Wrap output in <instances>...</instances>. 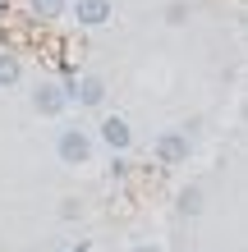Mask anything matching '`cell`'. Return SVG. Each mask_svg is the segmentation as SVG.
<instances>
[{
  "label": "cell",
  "mask_w": 248,
  "mask_h": 252,
  "mask_svg": "<svg viewBox=\"0 0 248 252\" xmlns=\"http://www.w3.org/2000/svg\"><path fill=\"white\" fill-rule=\"evenodd\" d=\"M92 133L87 128H60V138H55V156H60V165H69V170H78V165H87L92 160Z\"/></svg>",
  "instance_id": "cell-1"
},
{
  "label": "cell",
  "mask_w": 248,
  "mask_h": 252,
  "mask_svg": "<svg viewBox=\"0 0 248 252\" xmlns=\"http://www.w3.org/2000/svg\"><path fill=\"white\" fill-rule=\"evenodd\" d=\"M152 156H156V165H166V170L188 165V133L184 128H161L152 138Z\"/></svg>",
  "instance_id": "cell-2"
},
{
  "label": "cell",
  "mask_w": 248,
  "mask_h": 252,
  "mask_svg": "<svg viewBox=\"0 0 248 252\" xmlns=\"http://www.w3.org/2000/svg\"><path fill=\"white\" fill-rule=\"evenodd\" d=\"M33 110L41 120H60L69 110V83H37L33 87Z\"/></svg>",
  "instance_id": "cell-3"
},
{
  "label": "cell",
  "mask_w": 248,
  "mask_h": 252,
  "mask_svg": "<svg viewBox=\"0 0 248 252\" xmlns=\"http://www.w3.org/2000/svg\"><path fill=\"white\" fill-rule=\"evenodd\" d=\"M97 138H101V147H106L110 156H124L129 147H134V128H129L124 115H106V120L97 124Z\"/></svg>",
  "instance_id": "cell-4"
},
{
  "label": "cell",
  "mask_w": 248,
  "mask_h": 252,
  "mask_svg": "<svg viewBox=\"0 0 248 252\" xmlns=\"http://www.w3.org/2000/svg\"><path fill=\"white\" fill-rule=\"evenodd\" d=\"M74 101L83 110H101V106H106V78H97V73L74 78V83H69V106H74Z\"/></svg>",
  "instance_id": "cell-5"
},
{
  "label": "cell",
  "mask_w": 248,
  "mask_h": 252,
  "mask_svg": "<svg viewBox=\"0 0 248 252\" xmlns=\"http://www.w3.org/2000/svg\"><path fill=\"white\" fill-rule=\"evenodd\" d=\"M69 14L78 19V28H101L110 23V0H69Z\"/></svg>",
  "instance_id": "cell-6"
},
{
  "label": "cell",
  "mask_w": 248,
  "mask_h": 252,
  "mask_svg": "<svg viewBox=\"0 0 248 252\" xmlns=\"http://www.w3.org/2000/svg\"><path fill=\"white\" fill-rule=\"evenodd\" d=\"M28 9H33V19H41V23H55V19H65L69 0H28Z\"/></svg>",
  "instance_id": "cell-7"
},
{
  "label": "cell",
  "mask_w": 248,
  "mask_h": 252,
  "mask_svg": "<svg viewBox=\"0 0 248 252\" xmlns=\"http://www.w3.org/2000/svg\"><path fill=\"white\" fill-rule=\"evenodd\" d=\"M23 78V64H19V55L14 51H0V92H5V87H14Z\"/></svg>",
  "instance_id": "cell-8"
},
{
  "label": "cell",
  "mask_w": 248,
  "mask_h": 252,
  "mask_svg": "<svg viewBox=\"0 0 248 252\" xmlns=\"http://www.w3.org/2000/svg\"><path fill=\"white\" fill-rule=\"evenodd\" d=\"M175 206H179V216H202V188H198V184L179 188V197H175Z\"/></svg>",
  "instance_id": "cell-9"
},
{
  "label": "cell",
  "mask_w": 248,
  "mask_h": 252,
  "mask_svg": "<svg viewBox=\"0 0 248 252\" xmlns=\"http://www.w3.org/2000/svg\"><path fill=\"white\" fill-rule=\"evenodd\" d=\"M166 23H170V28L188 23V0H170V5H166Z\"/></svg>",
  "instance_id": "cell-10"
},
{
  "label": "cell",
  "mask_w": 248,
  "mask_h": 252,
  "mask_svg": "<svg viewBox=\"0 0 248 252\" xmlns=\"http://www.w3.org/2000/svg\"><path fill=\"white\" fill-rule=\"evenodd\" d=\"M78 216H83L78 197H65V202H60V220H78Z\"/></svg>",
  "instance_id": "cell-11"
},
{
  "label": "cell",
  "mask_w": 248,
  "mask_h": 252,
  "mask_svg": "<svg viewBox=\"0 0 248 252\" xmlns=\"http://www.w3.org/2000/svg\"><path fill=\"white\" fill-rule=\"evenodd\" d=\"M110 174H115V179H124V174H129V160L115 156V160H110Z\"/></svg>",
  "instance_id": "cell-12"
},
{
  "label": "cell",
  "mask_w": 248,
  "mask_h": 252,
  "mask_svg": "<svg viewBox=\"0 0 248 252\" xmlns=\"http://www.w3.org/2000/svg\"><path fill=\"white\" fill-rule=\"evenodd\" d=\"M134 252H161V248H156V243H138Z\"/></svg>",
  "instance_id": "cell-13"
},
{
  "label": "cell",
  "mask_w": 248,
  "mask_h": 252,
  "mask_svg": "<svg viewBox=\"0 0 248 252\" xmlns=\"http://www.w3.org/2000/svg\"><path fill=\"white\" fill-rule=\"evenodd\" d=\"M0 9H5V0H0Z\"/></svg>",
  "instance_id": "cell-14"
}]
</instances>
